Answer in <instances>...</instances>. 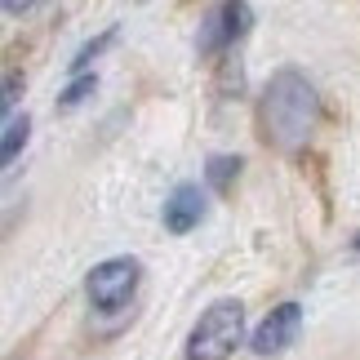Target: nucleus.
<instances>
[{
	"instance_id": "nucleus-6",
	"label": "nucleus",
	"mask_w": 360,
	"mask_h": 360,
	"mask_svg": "<svg viewBox=\"0 0 360 360\" xmlns=\"http://www.w3.org/2000/svg\"><path fill=\"white\" fill-rule=\"evenodd\" d=\"M200 218H205V191L200 187L183 183L169 200H165V231H174V236H187Z\"/></svg>"
},
{
	"instance_id": "nucleus-10",
	"label": "nucleus",
	"mask_w": 360,
	"mask_h": 360,
	"mask_svg": "<svg viewBox=\"0 0 360 360\" xmlns=\"http://www.w3.org/2000/svg\"><path fill=\"white\" fill-rule=\"evenodd\" d=\"M40 0H5V13H27V9H36Z\"/></svg>"
},
{
	"instance_id": "nucleus-8",
	"label": "nucleus",
	"mask_w": 360,
	"mask_h": 360,
	"mask_svg": "<svg viewBox=\"0 0 360 360\" xmlns=\"http://www.w3.org/2000/svg\"><path fill=\"white\" fill-rule=\"evenodd\" d=\"M27 134H32V120H27V116H9L5 120V160L18 156V147L27 143Z\"/></svg>"
},
{
	"instance_id": "nucleus-2",
	"label": "nucleus",
	"mask_w": 360,
	"mask_h": 360,
	"mask_svg": "<svg viewBox=\"0 0 360 360\" xmlns=\"http://www.w3.org/2000/svg\"><path fill=\"white\" fill-rule=\"evenodd\" d=\"M245 342V307L236 298L214 302L187 338V360H227Z\"/></svg>"
},
{
	"instance_id": "nucleus-4",
	"label": "nucleus",
	"mask_w": 360,
	"mask_h": 360,
	"mask_svg": "<svg viewBox=\"0 0 360 360\" xmlns=\"http://www.w3.org/2000/svg\"><path fill=\"white\" fill-rule=\"evenodd\" d=\"M298 334H302V307L298 302H281V307L254 329V342H249V347L258 356H281L289 342H298Z\"/></svg>"
},
{
	"instance_id": "nucleus-11",
	"label": "nucleus",
	"mask_w": 360,
	"mask_h": 360,
	"mask_svg": "<svg viewBox=\"0 0 360 360\" xmlns=\"http://www.w3.org/2000/svg\"><path fill=\"white\" fill-rule=\"evenodd\" d=\"M352 249H356V254H360V236H356V240H352Z\"/></svg>"
},
{
	"instance_id": "nucleus-9",
	"label": "nucleus",
	"mask_w": 360,
	"mask_h": 360,
	"mask_svg": "<svg viewBox=\"0 0 360 360\" xmlns=\"http://www.w3.org/2000/svg\"><path fill=\"white\" fill-rule=\"evenodd\" d=\"M89 94H94V76H80L76 85H72V89H67L63 98H58V107H63V112H72V107H76V103H85Z\"/></svg>"
},
{
	"instance_id": "nucleus-5",
	"label": "nucleus",
	"mask_w": 360,
	"mask_h": 360,
	"mask_svg": "<svg viewBox=\"0 0 360 360\" xmlns=\"http://www.w3.org/2000/svg\"><path fill=\"white\" fill-rule=\"evenodd\" d=\"M245 27H249V5H245V0H223V5L210 13V22H205L200 49H205V53H214V49L231 45L236 36H245Z\"/></svg>"
},
{
	"instance_id": "nucleus-7",
	"label": "nucleus",
	"mask_w": 360,
	"mask_h": 360,
	"mask_svg": "<svg viewBox=\"0 0 360 360\" xmlns=\"http://www.w3.org/2000/svg\"><path fill=\"white\" fill-rule=\"evenodd\" d=\"M236 178H240V160L236 156H214L210 160V187L218 191V196H227Z\"/></svg>"
},
{
	"instance_id": "nucleus-1",
	"label": "nucleus",
	"mask_w": 360,
	"mask_h": 360,
	"mask_svg": "<svg viewBox=\"0 0 360 360\" xmlns=\"http://www.w3.org/2000/svg\"><path fill=\"white\" fill-rule=\"evenodd\" d=\"M316 120H321V98H316L311 80L302 72H276L267 94H262V107H258L262 138L271 147L294 151L311 138Z\"/></svg>"
},
{
	"instance_id": "nucleus-3",
	"label": "nucleus",
	"mask_w": 360,
	"mask_h": 360,
	"mask_svg": "<svg viewBox=\"0 0 360 360\" xmlns=\"http://www.w3.org/2000/svg\"><path fill=\"white\" fill-rule=\"evenodd\" d=\"M138 289V262L134 258H107L103 267H94L89 276V302L98 311H116L134 298Z\"/></svg>"
}]
</instances>
